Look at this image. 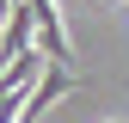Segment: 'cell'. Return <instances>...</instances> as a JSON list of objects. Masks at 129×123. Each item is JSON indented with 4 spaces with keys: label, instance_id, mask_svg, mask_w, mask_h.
<instances>
[{
    "label": "cell",
    "instance_id": "1",
    "mask_svg": "<svg viewBox=\"0 0 129 123\" xmlns=\"http://www.w3.org/2000/svg\"><path fill=\"white\" fill-rule=\"evenodd\" d=\"M31 6H37V43H43V55L74 68V43H68V31H61V12L49 6V0H31Z\"/></svg>",
    "mask_w": 129,
    "mask_h": 123
}]
</instances>
